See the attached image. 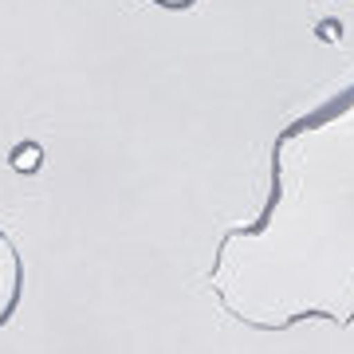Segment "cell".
I'll use <instances>...</instances> for the list:
<instances>
[{
    "label": "cell",
    "mask_w": 354,
    "mask_h": 354,
    "mask_svg": "<svg viewBox=\"0 0 354 354\" xmlns=\"http://www.w3.org/2000/svg\"><path fill=\"white\" fill-rule=\"evenodd\" d=\"M205 279L252 330L354 323V83L276 134L264 209L221 236Z\"/></svg>",
    "instance_id": "1"
},
{
    "label": "cell",
    "mask_w": 354,
    "mask_h": 354,
    "mask_svg": "<svg viewBox=\"0 0 354 354\" xmlns=\"http://www.w3.org/2000/svg\"><path fill=\"white\" fill-rule=\"evenodd\" d=\"M24 295V260L16 252L12 236L0 228V327H8Z\"/></svg>",
    "instance_id": "2"
},
{
    "label": "cell",
    "mask_w": 354,
    "mask_h": 354,
    "mask_svg": "<svg viewBox=\"0 0 354 354\" xmlns=\"http://www.w3.org/2000/svg\"><path fill=\"white\" fill-rule=\"evenodd\" d=\"M12 165H20V169H36L39 165V146H20V150H12Z\"/></svg>",
    "instance_id": "3"
},
{
    "label": "cell",
    "mask_w": 354,
    "mask_h": 354,
    "mask_svg": "<svg viewBox=\"0 0 354 354\" xmlns=\"http://www.w3.org/2000/svg\"><path fill=\"white\" fill-rule=\"evenodd\" d=\"M158 8H169V12H185V8H193L197 0H153Z\"/></svg>",
    "instance_id": "4"
}]
</instances>
